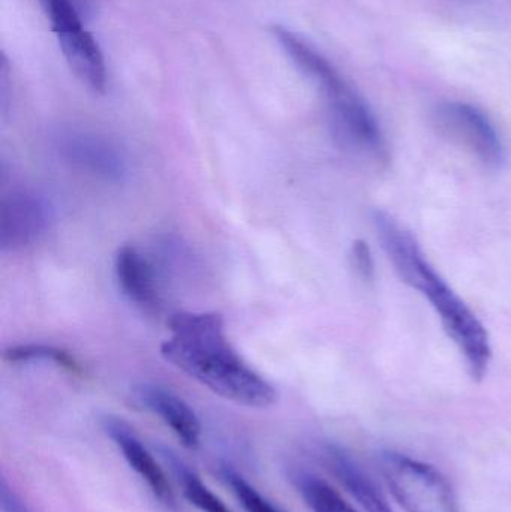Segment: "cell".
<instances>
[{
  "label": "cell",
  "mask_w": 511,
  "mask_h": 512,
  "mask_svg": "<svg viewBox=\"0 0 511 512\" xmlns=\"http://www.w3.org/2000/svg\"><path fill=\"white\" fill-rule=\"evenodd\" d=\"M170 339L161 354L213 393L248 408H269L275 388L239 357L225 336L219 313L180 312L171 316Z\"/></svg>",
  "instance_id": "1"
},
{
  "label": "cell",
  "mask_w": 511,
  "mask_h": 512,
  "mask_svg": "<svg viewBox=\"0 0 511 512\" xmlns=\"http://www.w3.org/2000/svg\"><path fill=\"white\" fill-rule=\"evenodd\" d=\"M372 222L381 246L402 282L428 298L440 316L444 330L464 355L471 378L482 381L492 358L485 325L432 267L410 231L384 210H374Z\"/></svg>",
  "instance_id": "2"
},
{
  "label": "cell",
  "mask_w": 511,
  "mask_h": 512,
  "mask_svg": "<svg viewBox=\"0 0 511 512\" xmlns=\"http://www.w3.org/2000/svg\"><path fill=\"white\" fill-rule=\"evenodd\" d=\"M272 35L323 96L339 144L354 155L368 159L375 167H384L389 162L386 138L365 99L333 63L302 36L281 24H273Z\"/></svg>",
  "instance_id": "3"
},
{
  "label": "cell",
  "mask_w": 511,
  "mask_h": 512,
  "mask_svg": "<svg viewBox=\"0 0 511 512\" xmlns=\"http://www.w3.org/2000/svg\"><path fill=\"white\" fill-rule=\"evenodd\" d=\"M378 465L390 493L405 511L461 512L452 484L434 466L395 451H383Z\"/></svg>",
  "instance_id": "4"
},
{
  "label": "cell",
  "mask_w": 511,
  "mask_h": 512,
  "mask_svg": "<svg viewBox=\"0 0 511 512\" xmlns=\"http://www.w3.org/2000/svg\"><path fill=\"white\" fill-rule=\"evenodd\" d=\"M51 30L75 77L92 92L105 93L107 65L98 41L86 29L72 0H39Z\"/></svg>",
  "instance_id": "5"
},
{
  "label": "cell",
  "mask_w": 511,
  "mask_h": 512,
  "mask_svg": "<svg viewBox=\"0 0 511 512\" xmlns=\"http://www.w3.org/2000/svg\"><path fill=\"white\" fill-rule=\"evenodd\" d=\"M434 125L441 135L464 147L480 164L500 168L506 159L503 141L494 123L479 108L465 102H444L434 111Z\"/></svg>",
  "instance_id": "6"
},
{
  "label": "cell",
  "mask_w": 511,
  "mask_h": 512,
  "mask_svg": "<svg viewBox=\"0 0 511 512\" xmlns=\"http://www.w3.org/2000/svg\"><path fill=\"white\" fill-rule=\"evenodd\" d=\"M54 221V207L41 192L14 191L0 206V249L18 252L38 242Z\"/></svg>",
  "instance_id": "7"
},
{
  "label": "cell",
  "mask_w": 511,
  "mask_h": 512,
  "mask_svg": "<svg viewBox=\"0 0 511 512\" xmlns=\"http://www.w3.org/2000/svg\"><path fill=\"white\" fill-rule=\"evenodd\" d=\"M56 149L60 158L72 167L105 182H123L128 174V162L122 150L99 135L81 131L63 132L57 137Z\"/></svg>",
  "instance_id": "8"
},
{
  "label": "cell",
  "mask_w": 511,
  "mask_h": 512,
  "mask_svg": "<svg viewBox=\"0 0 511 512\" xmlns=\"http://www.w3.org/2000/svg\"><path fill=\"white\" fill-rule=\"evenodd\" d=\"M102 429L119 448L120 453L125 457L128 465L134 469L135 474L147 484L159 504L167 511L177 512L176 495H174L167 475L153 459L152 454L138 438L134 429L122 418L117 417H105L102 420Z\"/></svg>",
  "instance_id": "9"
},
{
  "label": "cell",
  "mask_w": 511,
  "mask_h": 512,
  "mask_svg": "<svg viewBox=\"0 0 511 512\" xmlns=\"http://www.w3.org/2000/svg\"><path fill=\"white\" fill-rule=\"evenodd\" d=\"M135 397L140 405L158 415L171 432L177 436L183 447L197 450L201 444V423L194 409L167 388L155 384H141L135 387Z\"/></svg>",
  "instance_id": "10"
},
{
  "label": "cell",
  "mask_w": 511,
  "mask_h": 512,
  "mask_svg": "<svg viewBox=\"0 0 511 512\" xmlns=\"http://www.w3.org/2000/svg\"><path fill=\"white\" fill-rule=\"evenodd\" d=\"M117 283L125 297L144 312L161 307L158 280L152 264L134 246H122L114 258Z\"/></svg>",
  "instance_id": "11"
},
{
  "label": "cell",
  "mask_w": 511,
  "mask_h": 512,
  "mask_svg": "<svg viewBox=\"0 0 511 512\" xmlns=\"http://www.w3.org/2000/svg\"><path fill=\"white\" fill-rule=\"evenodd\" d=\"M323 459L336 480L356 499L357 504L366 512H393L386 496L378 489L365 469L338 445H326Z\"/></svg>",
  "instance_id": "12"
},
{
  "label": "cell",
  "mask_w": 511,
  "mask_h": 512,
  "mask_svg": "<svg viewBox=\"0 0 511 512\" xmlns=\"http://www.w3.org/2000/svg\"><path fill=\"white\" fill-rule=\"evenodd\" d=\"M161 454L173 471L183 496L188 499L189 504L194 505L201 512H231L218 496L207 489L200 477L179 456H176V453L168 448H161Z\"/></svg>",
  "instance_id": "13"
},
{
  "label": "cell",
  "mask_w": 511,
  "mask_h": 512,
  "mask_svg": "<svg viewBox=\"0 0 511 512\" xmlns=\"http://www.w3.org/2000/svg\"><path fill=\"white\" fill-rule=\"evenodd\" d=\"M290 477L312 512H357L329 483L317 475L294 471Z\"/></svg>",
  "instance_id": "14"
},
{
  "label": "cell",
  "mask_w": 511,
  "mask_h": 512,
  "mask_svg": "<svg viewBox=\"0 0 511 512\" xmlns=\"http://www.w3.org/2000/svg\"><path fill=\"white\" fill-rule=\"evenodd\" d=\"M3 360L8 361V363L51 361V363L57 364V366L74 373V375H81V372H83L74 355L69 354L65 349L53 345H42V343L11 346L3 352Z\"/></svg>",
  "instance_id": "15"
},
{
  "label": "cell",
  "mask_w": 511,
  "mask_h": 512,
  "mask_svg": "<svg viewBox=\"0 0 511 512\" xmlns=\"http://www.w3.org/2000/svg\"><path fill=\"white\" fill-rule=\"evenodd\" d=\"M222 480L225 481L231 492L236 495L237 501L240 502L246 512H281L272 502L267 501L263 495L258 493L236 469L228 465H222L219 469Z\"/></svg>",
  "instance_id": "16"
},
{
  "label": "cell",
  "mask_w": 511,
  "mask_h": 512,
  "mask_svg": "<svg viewBox=\"0 0 511 512\" xmlns=\"http://www.w3.org/2000/svg\"><path fill=\"white\" fill-rule=\"evenodd\" d=\"M351 267L354 273L363 282H374L375 262L371 248L363 240H356L351 246L350 251Z\"/></svg>",
  "instance_id": "17"
},
{
  "label": "cell",
  "mask_w": 511,
  "mask_h": 512,
  "mask_svg": "<svg viewBox=\"0 0 511 512\" xmlns=\"http://www.w3.org/2000/svg\"><path fill=\"white\" fill-rule=\"evenodd\" d=\"M0 498H2L3 512H30L21 499L9 489L5 480H2V486H0Z\"/></svg>",
  "instance_id": "18"
}]
</instances>
